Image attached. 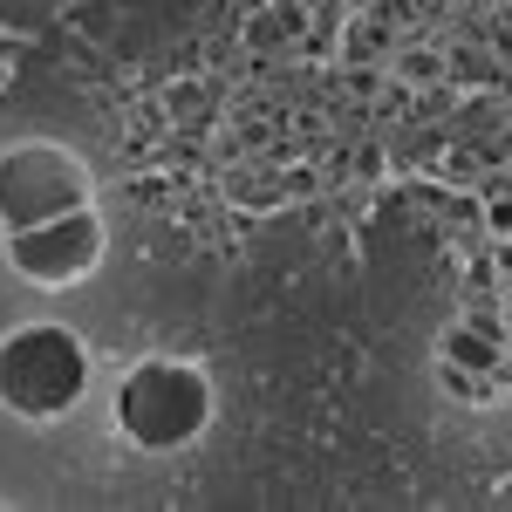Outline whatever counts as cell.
Wrapping results in <instances>:
<instances>
[{"label":"cell","mask_w":512,"mask_h":512,"mask_svg":"<svg viewBox=\"0 0 512 512\" xmlns=\"http://www.w3.org/2000/svg\"><path fill=\"white\" fill-rule=\"evenodd\" d=\"M205 417H212V383L198 376L192 362H137L130 376H123L117 390V431L130 444H144V451H178V444H192L205 431Z\"/></svg>","instance_id":"6da1fadb"},{"label":"cell","mask_w":512,"mask_h":512,"mask_svg":"<svg viewBox=\"0 0 512 512\" xmlns=\"http://www.w3.org/2000/svg\"><path fill=\"white\" fill-rule=\"evenodd\" d=\"M89 383V349L69 328H21L0 342V403L28 424H55Z\"/></svg>","instance_id":"7a4b0ae2"},{"label":"cell","mask_w":512,"mask_h":512,"mask_svg":"<svg viewBox=\"0 0 512 512\" xmlns=\"http://www.w3.org/2000/svg\"><path fill=\"white\" fill-rule=\"evenodd\" d=\"M82 198H89V171L69 151H55V144H21V151L0 158V219L14 233L76 212Z\"/></svg>","instance_id":"3957f363"},{"label":"cell","mask_w":512,"mask_h":512,"mask_svg":"<svg viewBox=\"0 0 512 512\" xmlns=\"http://www.w3.org/2000/svg\"><path fill=\"white\" fill-rule=\"evenodd\" d=\"M7 260L21 280H41V287H62V280H82L96 260H103V219L76 205L62 219H41V226H21L7 239Z\"/></svg>","instance_id":"277c9868"}]
</instances>
